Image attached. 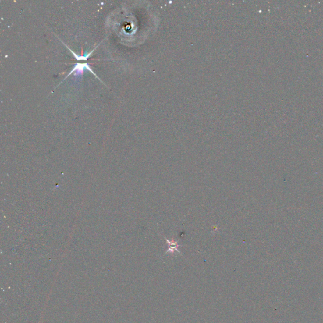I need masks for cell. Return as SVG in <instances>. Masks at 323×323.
Listing matches in <instances>:
<instances>
[{"label":"cell","mask_w":323,"mask_h":323,"mask_svg":"<svg viewBox=\"0 0 323 323\" xmlns=\"http://www.w3.org/2000/svg\"><path fill=\"white\" fill-rule=\"evenodd\" d=\"M165 239H166V241L167 242L168 246H169V249H168V250L167 251V253H174L175 252V251H177L178 253H180V251L178 250V247H180L181 246L178 244L177 241L170 240L166 238Z\"/></svg>","instance_id":"cell-1"}]
</instances>
